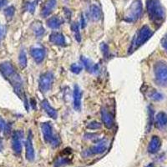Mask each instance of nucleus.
<instances>
[{
	"label": "nucleus",
	"mask_w": 167,
	"mask_h": 167,
	"mask_svg": "<svg viewBox=\"0 0 167 167\" xmlns=\"http://www.w3.org/2000/svg\"><path fill=\"white\" fill-rule=\"evenodd\" d=\"M27 55L25 53L24 50H21L19 55H18V63H19V65L22 69H24L25 67L27 66Z\"/></svg>",
	"instance_id": "obj_25"
},
{
	"label": "nucleus",
	"mask_w": 167,
	"mask_h": 167,
	"mask_svg": "<svg viewBox=\"0 0 167 167\" xmlns=\"http://www.w3.org/2000/svg\"><path fill=\"white\" fill-rule=\"evenodd\" d=\"M63 24V20H61L58 17L54 16L50 18L47 20V25L48 27L52 29H58L60 28V26Z\"/></svg>",
	"instance_id": "obj_21"
},
{
	"label": "nucleus",
	"mask_w": 167,
	"mask_h": 167,
	"mask_svg": "<svg viewBox=\"0 0 167 167\" xmlns=\"http://www.w3.org/2000/svg\"><path fill=\"white\" fill-rule=\"evenodd\" d=\"M41 130L44 140L47 144H50L53 147H58L60 145V139L58 135L54 134L53 127L50 122H44L41 124Z\"/></svg>",
	"instance_id": "obj_4"
},
{
	"label": "nucleus",
	"mask_w": 167,
	"mask_h": 167,
	"mask_svg": "<svg viewBox=\"0 0 167 167\" xmlns=\"http://www.w3.org/2000/svg\"><path fill=\"white\" fill-rule=\"evenodd\" d=\"M41 106L42 108L44 109V110L46 112V114H47L50 118H52V119H54V120H56V119H57V117H58V112H57V110H56L55 109L53 108V107L50 105V104L49 103L48 100H43L41 102Z\"/></svg>",
	"instance_id": "obj_18"
},
{
	"label": "nucleus",
	"mask_w": 167,
	"mask_h": 167,
	"mask_svg": "<svg viewBox=\"0 0 167 167\" xmlns=\"http://www.w3.org/2000/svg\"><path fill=\"white\" fill-rule=\"evenodd\" d=\"M152 35H153V31L150 29L149 26L144 25L143 27H141L138 30L136 34L134 36L129 51H128V54H131L133 52L136 51L140 46L148 41L150 38L152 37Z\"/></svg>",
	"instance_id": "obj_3"
},
{
	"label": "nucleus",
	"mask_w": 167,
	"mask_h": 167,
	"mask_svg": "<svg viewBox=\"0 0 167 167\" xmlns=\"http://www.w3.org/2000/svg\"><path fill=\"white\" fill-rule=\"evenodd\" d=\"M108 147V142L106 140H100V141L97 142L95 146H91L89 150H85L83 152V155L84 157L91 156L95 154H100L104 153L107 150Z\"/></svg>",
	"instance_id": "obj_8"
},
{
	"label": "nucleus",
	"mask_w": 167,
	"mask_h": 167,
	"mask_svg": "<svg viewBox=\"0 0 167 167\" xmlns=\"http://www.w3.org/2000/svg\"><path fill=\"white\" fill-rule=\"evenodd\" d=\"M147 167H154V165H153V164L151 163V164H150V165H149V166H148Z\"/></svg>",
	"instance_id": "obj_39"
},
{
	"label": "nucleus",
	"mask_w": 167,
	"mask_h": 167,
	"mask_svg": "<svg viewBox=\"0 0 167 167\" xmlns=\"http://www.w3.org/2000/svg\"><path fill=\"white\" fill-rule=\"evenodd\" d=\"M155 82L161 87H167V64L162 61L155 63L154 65Z\"/></svg>",
	"instance_id": "obj_6"
},
{
	"label": "nucleus",
	"mask_w": 167,
	"mask_h": 167,
	"mask_svg": "<svg viewBox=\"0 0 167 167\" xmlns=\"http://www.w3.org/2000/svg\"><path fill=\"white\" fill-rule=\"evenodd\" d=\"M100 50L101 53L103 54L104 58H109V46L105 43H101L100 44Z\"/></svg>",
	"instance_id": "obj_27"
},
{
	"label": "nucleus",
	"mask_w": 167,
	"mask_h": 167,
	"mask_svg": "<svg viewBox=\"0 0 167 167\" xmlns=\"http://www.w3.org/2000/svg\"><path fill=\"white\" fill-rule=\"evenodd\" d=\"M30 54L35 62L37 64H40L44 61V59L45 58L46 51L41 46H36L31 49Z\"/></svg>",
	"instance_id": "obj_11"
},
{
	"label": "nucleus",
	"mask_w": 167,
	"mask_h": 167,
	"mask_svg": "<svg viewBox=\"0 0 167 167\" xmlns=\"http://www.w3.org/2000/svg\"><path fill=\"white\" fill-rule=\"evenodd\" d=\"M80 60H81L83 65L84 66L85 69H86L88 72H89V73H91V74H97V73H99V71H100L99 64H94V63L92 62L91 59L86 58V57H84V56H81V57H80Z\"/></svg>",
	"instance_id": "obj_13"
},
{
	"label": "nucleus",
	"mask_w": 167,
	"mask_h": 167,
	"mask_svg": "<svg viewBox=\"0 0 167 167\" xmlns=\"http://www.w3.org/2000/svg\"><path fill=\"white\" fill-rule=\"evenodd\" d=\"M37 2L38 0L36 1H33V2H29L26 4V10L29 11V13H34V10H35V8H36V5H37Z\"/></svg>",
	"instance_id": "obj_32"
},
{
	"label": "nucleus",
	"mask_w": 167,
	"mask_h": 167,
	"mask_svg": "<svg viewBox=\"0 0 167 167\" xmlns=\"http://www.w3.org/2000/svg\"><path fill=\"white\" fill-rule=\"evenodd\" d=\"M24 133L21 130H16L13 134L12 149L16 154H20L22 152V141Z\"/></svg>",
	"instance_id": "obj_9"
},
{
	"label": "nucleus",
	"mask_w": 167,
	"mask_h": 167,
	"mask_svg": "<svg viewBox=\"0 0 167 167\" xmlns=\"http://www.w3.org/2000/svg\"><path fill=\"white\" fill-rule=\"evenodd\" d=\"M56 0H47L45 2V4H44L43 8L41 11V15L44 18L50 16V14L52 13L54 8L56 6Z\"/></svg>",
	"instance_id": "obj_17"
},
{
	"label": "nucleus",
	"mask_w": 167,
	"mask_h": 167,
	"mask_svg": "<svg viewBox=\"0 0 167 167\" xmlns=\"http://www.w3.org/2000/svg\"><path fill=\"white\" fill-rule=\"evenodd\" d=\"M102 13H101V9L99 6H97L95 4L91 5L89 8V18L92 21L97 22L101 18Z\"/></svg>",
	"instance_id": "obj_19"
},
{
	"label": "nucleus",
	"mask_w": 167,
	"mask_h": 167,
	"mask_svg": "<svg viewBox=\"0 0 167 167\" xmlns=\"http://www.w3.org/2000/svg\"><path fill=\"white\" fill-rule=\"evenodd\" d=\"M69 163H70V160L69 159L66 158V157H60V158H58L56 160L54 166H55V167H60L63 166H65V165H68Z\"/></svg>",
	"instance_id": "obj_29"
},
{
	"label": "nucleus",
	"mask_w": 167,
	"mask_h": 167,
	"mask_svg": "<svg viewBox=\"0 0 167 167\" xmlns=\"http://www.w3.org/2000/svg\"><path fill=\"white\" fill-rule=\"evenodd\" d=\"M50 41L54 45L58 46H65L66 41L65 37L62 33L60 32H53L50 35Z\"/></svg>",
	"instance_id": "obj_15"
},
{
	"label": "nucleus",
	"mask_w": 167,
	"mask_h": 167,
	"mask_svg": "<svg viewBox=\"0 0 167 167\" xmlns=\"http://www.w3.org/2000/svg\"><path fill=\"white\" fill-rule=\"evenodd\" d=\"M10 130H11V125L0 117V131L5 134H8L10 133Z\"/></svg>",
	"instance_id": "obj_26"
},
{
	"label": "nucleus",
	"mask_w": 167,
	"mask_h": 167,
	"mask_svg": "<svg viewBox=\"0 0 167 167\" xmlns=\"http://www.w3.org/2000/svg\"><path fill=\"white\" fill-rule=\"evenodd\" d=\"M8 3V0H0V9L4 7Z\"/></svg>",
	"instance_id": "obj_37"
},
{
	"label": "nucleus",
	"mask_w": 167,
	"mask_h": 167,
	"mask_svg": "<svg viewBox=\"0 0 167 167\" xmlns=\"http://www.w3.org/2000/svg\"><path fill=\"white\" fill-rule=\"evenodd\" d=\"M71 30H72V32L74 33L75 40L78 42V43H80L81 42V34H80V31H79L78 23H73L71 24Z\"/></svg>",
	"instance_id": "obj_22"
},
{
	"label": "nucleus",
	"mask_w": 167,
	"mask_h": 167,
	"mask_svg": "<svg viewBox=\"0 0 167 167\" xmlns=\"http://www.w3.org/2000/svg\"><path fill=\"white\" fill-rule=\"evenodd\" d=\"M156 126L160 129H163L167 125V115L165 112H159L155 117Z\"/></svg>",
	"instance_id": "obj_20"
},
{
	"label": "nucleus",
	"mask_w": 167,
	"mask_h": 167,
	"mask_svg": "<svg viewBox=\"0 0 167 167\" xmlns=\"http://www.w3.org/2000/svg\"><path fill=\"white\" fill-rule=\"evenodd\" d=\"M33 30L34 34L38 38L43 36L44 34V33H45V29H44V28L43 27V25L40 23H38V24H35L33 25Z\"/></svg>",
	"instance_id": "obj_23"
},
{
	"label": "nucleus",
	"mask_w": 167,
	"mask_h": 167,
	"mask_svg": "<svg viewBox=\"0 0 167 167\" xmlns=\"http://www.w3.org/2000/svg\"><path fill=\"white\" fill-rule=\"evenodd\" d=\"M0 73L4 76V79H7L8 83L12 85L14 93L21 100H24L26 109H28V101L24 91L23 80L21 79L20 75L17 73L12 64L10 62H4L0 64Z\"/></svg>",
	"instance_id": "obj_1"
},
{
	"label": "nucleus",
	"mask_w": 167,
	"mask_h": 167,
	"mask_svg": "<svg viewBox=\"0 0 167 167\" xmlns=\"http://www.w3.org/2000/svg\"><path fill=\"white\" fill-rule=\"evenodd\" d=\"M54 80V74L52 72H45L42 74L38 79V89L41 93L45 94L51 89Z\"/></svg>",
	"instance_id": "obj_7"
},
{
	"label": "nucleus",
	"mask_w": 167,
	"mask_h": 167,
	"mask_svg": "<svg viewBox=\"0 0 167 167\" xmlns=\"http://www.w3.org/2000/svg\"><path fill=\"white\" fill-rule=\"evenodd\" d=\"M146 9L150 20L154 24H161L166 18V11L160 1L146 0Z\"/></svg>",
	"instance_id": "obj_2"
},
{
	"label": "nucleus",
	"mask_w": 167,
	"mask_h": 167,
	"mask_svg": "<svg viewBox=\"0 0 167 167\" xmlns=\"http://www.w3.org/2000/svg\"><path fill=\"white\" fill-rule=\"evenodd\" d=\"M161 45L167 52V35H166L165 37L163 38V39L161 40Z\"/></svg>",
	"instance_id": "obj_35"
},
{
	"label": "nucleus",
	"mask_w": 167,
	"mask_h": 167,
	"mask_svg": "<svg viewBox=\"0 0 167 167\" xmlns=\"http://www.w3.org/2000/svg\"><path fill=\"white\" fill-rule=\"evenodd\" d=\"M83 69V66L79 64H77V63H74L72 64L70 66V70L72 73H74L75 75H78L79 74L81 71Z\"/></svg>",
	"instance_id": "obj_28"
},
{
	"label": "nucleus",
	"mask_w": 167,
	"mask_h": 167,
	"mask_svg": "<svg viewBox=\"0 0 167 167\" xmlns=\"http://www.w3.org/2000/svg\"><path fill=\"white\" fill-rule=\"evenodd\" d=\"M80 26H81V29H84L85 28L86 26V22H85V19H84V17L83 16V14H81V18H80Z\"/></svg>",
	"instance_id": "obj_36"
},
{
	"label": "nucleus",
	"mask_w": 167,
	"mask_h": 167,
	"mask_svg": "<svg viewBox=\"0 0 167 167\" xmlns=\"http://www.w3.org/2000/svg\"><path fill=\"white\" fill-rule=\"evenodd\" d=\"M101 119L103 120L104 126L107 128V129H111L114 124H115V121H114V115H113L109 111L108 109L104 107L101 108Z\"/></svg>",
	"instance_id": "obj_12"
},
{
	"label": "nucleus",
	"mask_w": 167,
	"mask_h": 167,
	"mask_svg": "<svg viewBox=\"0 0 167 167\" xmlns=\"http://www.w3.org/2000/svg\"><path fill=\"white\" fill-rule=\"evenodd\" d=\"M154 122V110L150 106L148 107V122H147V131H150Z\"/></svg>",
	"instance_id": "obj_24"
},
{
	"label": "nucleus",
	"mask_w": 167,
	"mask_h": 167,
	"mask_svg": "<svg viewBox=\"0 0 167 167\" xmlns=\"http://www.w3.org/2000/svg\"><path fill=\"white\" fill-rule=\"evenodd\" d=\"M25 148H26V159L29 161H33L35 157L34 154V148L33 145V136H32V132L29 130L28 138L25 142Z\"/></svg>",
	"instance_id": "obj_10"
},
{
	"label": "nucleus",
	"mask_w": 167,
	"mask_h": 167,
	"mask_svg": "<svg viewBox=\"0 0 167 167\" xmlns=\"http://www.w3.org/2000/svg\"><path fill=\"white\" fill-rule=\"evenodd\" d=\"M150 98L151 100H154V101H160V100H163V95L159 93L156 90H153L152 92H150V94L149 95Z\"/></svg>",
	"instance_id": "obj_31"
},
{
	"label": "nucleus",
	"mask_w": 167,
	"mask_h": 167,
	"mask_svg": "<svg viewBox=\"0 0 167 167\" xmlns=\"http://www.w3.org/2000/svg\"><path fill=\"white\" fill-rule=\"evenodd\" d=\"M4 35H5V28L3 25L0 24V41L4 38Z\"/></svg>",
	"instance_id": "obj_34"
},
{
	"label": "nucleus",
	"mask_w": 167,
	"mask_h": 167,
	"mask_svg": "<svg viewBox=\"0 0 167 167\" xmlns=\"http://www.w3.org/2000/svg\"><path fill=\"white\" fill-rule=\"evenodd\" d=\"M14 12H15L14 7L9 6V7H8V8L4 10V14H5V16H6V18L8 19H11L13 17V15H14Z\"/></svg>",
	"instance_id": "obj_30"
},
{
	"label": "nucleus",
	"mask_w": 167,
	"mask_h": 167,
	"mask_svg": "<svg viewBox=\"0 0 167 167\" xmlns=\"http://www.w3.org/2000/svg\"><path fill=\"white\" fill-rule=\"evenodd\" d=\"M142 13H143V6H142L141 1L134 0L125 14L124 20L128 23L135 22L141 17Z\"/></svg>",
	"instance_id": "obj_5"
},
{
	"label": "nucleus",
	"mask_w": 167,
	"mask_h": 167,
	"mask_svg": "<svg viewBox=\"0 0 167 167\" xmlns=\"http://www.w3.org/2000/svg\"><path fill=\"white\" fill-rule=\"evenodd\" d=\"M102 127V124L97 121H91L87 125V128L89 129H99Z\"/></svg>",
	"instance_id": "obj_33"
},
{
	"label": "nucleus",
	"mask_w": 167,
	"mask_h": 167,
	"mask_svg": "<svg viewBox=\"0 0 167 167\" xmlns=\"http://www.w3.org/2000/svg\"><path fill=\"white\" fill-rule=\"evenodd\" d=\"M31 103H32V106H33V109L36 108V101L34 102V100L33 99H31Z\"/></svg>",
	"instance_id": "obj_38"
},
{
	"label": "nucleus",
	"mask_w": 167,
	"mask_h": 167,
	"mask_svg": "<svg viewBox=\"0 0 167 167\" xmlns=\"http://www.w3.org/2000/svg\"><path fill=\"white\" fill-rule=\"evenodd\" d=\"M81 98H82L81 90L79 89V85L75 84L74 86V92H73V103H74V108L77 111H79L81 109Z\"/></svg>",
	"instance_id": "obj_14"
},
{
	"label": "nucleus",
	"mask_w": 167,
	"mask_h": 167,
	"mask_svg": "<svg viewBox=\"0 0 167 167\" xmlns=\"http://www.w3.org/2000/svg\"><path fill=\"white\" fill-rule=\"evenodd\" d=\"M160 146H161V141H160V139L156 136V135H154L152 136L151 140H150V143H149V146H148V151L150 154H155L157 153L160 148Z\"/></svg>",
	"instance_id": "obj_16"
}]
</instances>
